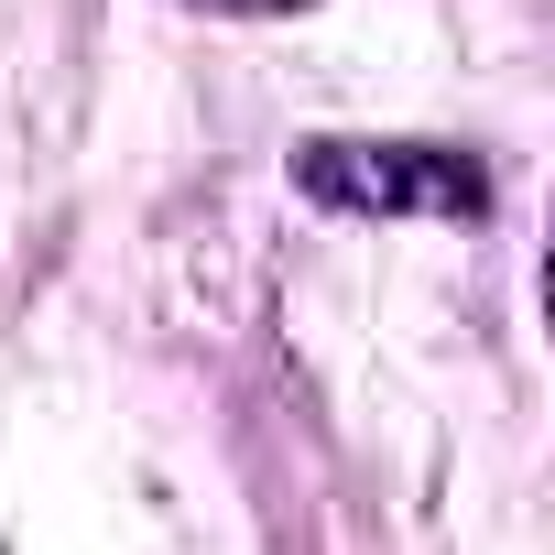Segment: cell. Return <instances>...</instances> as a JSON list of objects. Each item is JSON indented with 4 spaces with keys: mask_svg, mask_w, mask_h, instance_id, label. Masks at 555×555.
Returning a JSON list of instances; mask_svg holds the SVG:
<instances>
[{
    "mask_svg": "<svg viewBox=\"0 0 555 555\" xmlns=\"http://www.w3.org/2000/svg\"><path fill=\"white\" fill-rule=\"evenodd\" d=\"M295 185L338 218H479L490 207V175L457 153V142H306L295 153Z\"/></svg>",
    "mask_w": 555,
    "mask_h": 555,
    "instance_id": "6da1fadb",
    "label": "cell"
}]
</instances>
